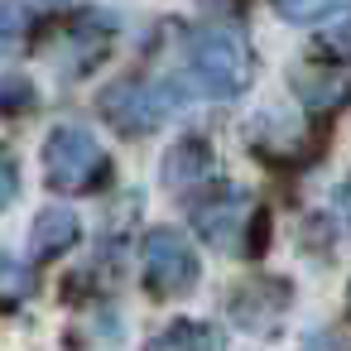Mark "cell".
<instances>
[{"instance_id": "6da1fadb", "label": "cell", "mask_w": 351, "mask_h": 351, "mask_svg": "<svg viewBox=\"0 0 351 351\" xmlns=\"http://www.w3.org/2000/svg\"><path fill=\"white\" fill-rule=\"evenodd\" d=\"M188 73L202 97H241L255 77V58L236 29H202L188 44Z\"/></svg>"}, {"instance_id": "7a4b0ae2", "label": "cell", "mask_w": 351, "mask_h": 351, "mask_svg": "<svg viewBox=\"0 0 351 351\" xmlns=\"http://www.w3.org/2000/svg\"><path fill=\"white\" fill-rule=\"evenodd\" d=\"M111 173L106 149L97 145V135H87L82 125H58L44 145V178L58 193H92L101 188Z\"/></svg>"}, {"instance_id": "3957f363", "label": "cell", "mask_w": 351, "mask_h": 351, "mask_svg": "<svg viewBox=\"0 0 351 351\" xmlns=\"http://www.w3.org/2000/svg\"><path fill=\"white\" fill-rule=\"evenodd\" d=\"M173 101H178L173 87H164L154 77H121L101 92V116L125 135H145L173 116Z\"/></svg>"}, {"instance_id": "277c9868", "label": "cell", "mask_w": 351, "mask_h": 351, "mask_svg": "<svg viewBox=\"0 0 351 351\" xmlns=\"http://www.w3.org/2000/svg\"><path fill=\"white\" fill-rule=\"evenodd\" d=\"M140 260H145V284H149L159 298L188 293V289L197 284V255H193V245L183 241V231H169V226L149 231Z\"/></svg>"}, {"instance_id": "5b68a950", "label": "cell", "mask_w": 351, "mask_h": 351, "mask_svg": "<svg viewBox=\"0 0 351 351\" xmlns=\"http://www.w3.org/2000/svg\"><path fill=\"white\" fill-rule=\"evenodd\" d=\"M193 226L217 250H245L250 245V231H255V207H250L245 193H217L212 202H197L193 207Z\"/></svg>"}, {"instance_id": "8992f818", "label": "cell", "mask_w": 351, "mask_h": 351, "mask_svg": "<svg viewBox=\"0 0 351 351\" xmlns=\"http://www.w3.org/2000/svg\"><path fill=\"white\" fill-rule=\"evenodd\" d=\"M164 183L178 197H193L202 183H212V154L202 140H183L169 159H164Z\"/></svg>"}, {"instance_id": "52a82bcc", "label": "cell", "mask_w": 351, "mask_h": 351, "mask_svg": "<svg viewBox=\"0 0 351 351\" xmlns=\"http://www.w3.org/2000/svg\"><path fill=\"white\" fill-rule=\"evenodd\" d=\"M77 241V217L68 207H44L34 217V231H29V255L34 260H53L63 255L68 245Z\"/></svg>"}, {"instance_id": "ba28073f", "label": "cell", "mask_w": 351, "mask_h": 351, "mask_svg": "<svg viewBox=\"0 0 351 351\" xmlns=\"http://www.w3.org/2000/svg\"><path fill=\"white\" fill-rule=\"evenodd\" d=\"M265 293H274V284H269V279H255V284L236 289L231 313H236V322H241V327L260 332V327H274V322H279V313H284L289 293H284V298H269V303H265Z\"/></svg>"}, {"instance_id": "9c48e42d", "label": "cell", "mask_w": 351, "mask_h": 351, "mask_svg": "<svg viewBox=\"0 0 351 351\" xmlns=\"http://www.w3.org/2000/svg\"><path fill=\"white\" fill-rule=\"evenodd\" d=\"M145 351H217V341L202 322H169Z\"/></svg>"}, {"instance_id": "30bf717a", "label": "cell", "mask_w": 351, "mask_h": 351, "mask_svg": "<svg viewBox=\"0 0 351 351\" xmlns=\"http://www.w3.org/2000/svg\"><path fill=\"white\" fill-rule=\"evenodd\" d=\"M29 293H34V274H29V265H20L15 255L0 250V308H20Z\"/></svg>"}, {"instance_id": "8fae6325", "label": "cell", "mask_w": 351, "mask_h": 351, "mask_svg": "<svg viewBox=\"0 0 351 351\" xmlns=\"http://www.w3.org/2000/svg\"><path fill=\"white\" fill-rule=\"evenodd\" d=\"M274 10L293 25H317V20H332V15L351 10V0H274Z\"/></svg>"}, {"instance_id": "7c38bea8", "label": "cell", "mask_w": 351, "mask_h": 351, "mask_svg": "<svg viewBox=\"0 0 351 351\" xmlns=\"http://www.w3.org/2000/svg\"><path fill=\"white\" fill-rule=\"evenodd\" d=\"M29 106H34V87H29V77L5 73V77H0V111H5V116H20V111H29Z\"/></svg>"}, {"instance_id": "4fadbf2b", "label": "cell", "mask_w": 351, "mask_h": 351, "mask_svg": "<svg viewBox=\"0 0 351 351\" xmlns=\"http://www.w3.org/2000/svg\"><path fill=\"white\" fill-rule=\"evenodd\" d=\"M15 193H20V173H15V159L0 149V212H5L10 202H15Z\"/></svg>"}, {"instance_id": "5bb4252c", "label": "cell", "mask_w": 351, "mask_h": 351, "mask_svg": "<svg viewBox=\"0 0 351 351\" xmlns=\"http://www.w3.org/2000/svg\"><path fill=\"white\" fill-rule=\"evenodd\" d=\"M303 351H351V346H346V337H341V332H332V327H317V332H308Z\"/></svg>"}, {"instance_id": "9a60e30c", "label": "cell", "mask_w": 351, "mask_h": 351, "mask_svg": "<svg viewBox=\"0 0 351 351\" xmlns=\"http://www.w3.org/2000/svg\"><path fill=\"white\" fill-rule=\"evenodd\" d=\"M332 53H351V25H341V29H332L327 39H322Z\"/></svg>"}, {"instance_id": "2e32d148", "label": "cell", "mask_w": 351, "mask_h": 351, "mask_svg": "<svg viewBox=\"0 0 351 351\" xmlns=\"http://www.w3.org/2000/svg\"><path fill=\"white\" fill-rule=\"evenodd\" d=\"M337 212L346 217V226H351V178L341 183V193H337Z\"/></svg>"}]
</instances>
